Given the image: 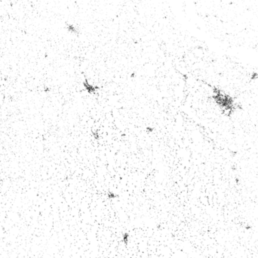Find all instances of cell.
<instances>
[{
  "label": "cell",
  "mask_w": 258,
  "mask_h": 258,
  "mask_svg": "<svg viewBox=\"0 0 258 258\" xmlns=\"http://www.w3.org/2000/svg\"><path fill=\"white\" fill-rule=\"evenodd\" d=\"M128 238H129V235H128V233H125L124 234V235H123V242H124V243L125 244V245H128Z\"/></svg>",
  "instance_id": "obj_1"
},
{
  "label": "cell",
  "mask_w": 258,
  "mask_h": 258,
  "mask_svg": "<svg viewBox=\"0 0 258 258\" xmlns=\"http://www.w3.org/2000/svg\"><path fill=\"white\" fill-rule=\"evenodd\" d=\"M107 197H108V198L113 199V198H116L118 197V195H117L116 194L113 193V192H109V193H108V195H107Z\"/></svg>",
  "instance_id": "obj_2"
}]
</instances>
